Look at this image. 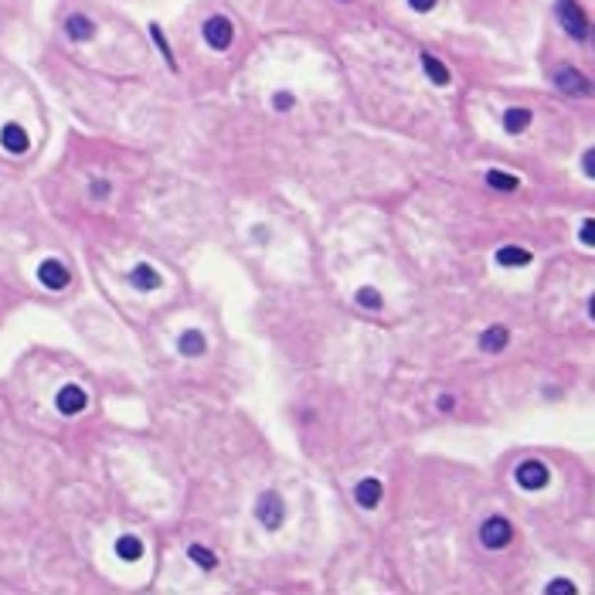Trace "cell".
<instances>
[{
    "label": "cell",
    "instance_id": "6da1fadb",
    "mask_svg": "<svg viewBox=\"0 0 595 595\" xmlns=\"http://www.w3.org/2000/svg\"><path fill=\"white\" fill-rule=\"evenodd\" d=\"M510 537H514V527H510L507 517H487L483 527H480V541H483V548H490V551L507 548Z\"/></svg>",
    "mask_w": 595,
    "mask_h": 595
},
{
    "label": "cell",
    "instance_id": "7a4b0ae2",
    "mask_svg": "<svg viewBox=\"0 0 595 595\" xmlns=\"http://www.w3.org/2000/svg\"><path fill=\"white\" fill-rule=\"evenodd\" d=\"M231 38H235V28H231L228 17H208L204 21V41L214 48V51H225L231 45Z\"/></svg>",
    "mask_w": 595,
    "mask_h": 595
},
{
    "label": "cell",
    "instance_id": "3957f363",
    "mask_svg": "<svg viewBox=\"0 0 595 595\" xmlns=\"http://www.w3.org/2000/svg\"><path fill=\"white\" fill-rule=\"evenodd\" d=\"M283 514H286V510H283V497L273 493V490H269V493H262L259 504H256V517L262 520V527L275 531V527L283 524Z\"/></svg>",
    "mask_w": 595,
    "mask_h": 595
},
{
    "label": "cell",
    "instance_id": "277c9868",
    "mask_svg": "<svg viewBox=\"0 0 595 595\" xmlns=\"http://www.w3.org/2000/svg\"><path fill=\"white\" fill-rule=\"evenodd\" d=\"M558 17H562L565 31H572L575 38H585V34H589V21H585V11H581L575 0H558Z\"/></svg>",
    "mask_w": 595,
    "mask_h": 595
},
{
    "label": "cell",
    "instance_id": "5b68a950",
    "mask_svg": "<svg viewBox=\"0 0 595 595\" xmlns=\"http://www.w3.org/2000/svg\"><path fill=\"white\" fill-rule=\"evenodd\" d=\"M517 483L524 490H541L548 487V466L544 463H537V459H527V463H520L517 466Z\"/></svg>",
    "mask_w": 595,
    "mask_h": 595
},
{
    "label": "cell",
    "instance_id": "8992f818",
    "mask_svg": "<svg viewBox=\"0 0 595 595\" xmlns=\"http://www.w3.org/2000/svg\"><path fill=\"white\" fill-rule=\"evenodd\" d=\"M55 405H58L61 415H78V412H85L89 398H85V391H82L78 384H65L58 391V398H55Z\"/></svg>",
    "mask_w": 595,
    "mask_h": 595
},
{
    "label": "cell",
    "instance_id": "52a82bcc",
    "mask_svg": "<svg viewBox=\"0 0 595 595\" xmlns=\"http://www.w3.org/2000/svg\"><path fill=\"white\" fill-rule=\"evenodd\" d=\"M38 279L45 283L48 290H65L68 286V269L61 265V262H55V259H48V262H41V269H38Z\"/></svg>",
    "mask_w": 595,
    "mask_h": 595
},
{
    "label": "cell",
    "instance_id": "ba28073f",
    "mask_svg": "<svg viewBox=\"0 0 595 595\" xmlns=\"http://www.w3.org/2000/svg\"><path fill=\"white\" fill-rule=\"evenodd\" d=\"M0 143H4V150L24 153V150H28V133H24L17 122H7V126L0 130Z\"/></svg>",
    "mask_w": 595,
    "mask_h": 595
},
{
    "label": "cell",
    "instance_id": "9c48e42d",
    "mask_svg": "<svg viewBox=\"0 0 595 595\" xmlns=\"http://www.w3.org/2000/svg\"><path fill=\"white\" fill-rule=\"evenodd\" d=\"M554 82H558V85H562V92H568V95H585V92H589V82H585V75L572 72V68H558Z\"/></svg>",
    "mask_w": 595,
    "mask_h": 595
},
{
    "label": "cell",
    "instance_id": "30bf717a",
    "mask_svg": "<svg viewBox=\"0 0 595 595\" xmlns=\"http://www.w3.org/2000/svg\"><path fill=\"white\" fill-rule=\"evenodd\" d=\"M527 262H531V252L520 248V245H504L497 252V265H504V269H517V265H527Z\"/></svg>",
    "mask_w": 595,
    "mask_h": 595
},
{
    "label": "cell",
    "instance_id": "8fae6325",
    "mask_svg": "<svg viewBox=\"0 0 595 595\" xmlns=\"http://www.w3.org/2000/svg\"><path fill=\"white\" fill-rule=\"evenodd\" d=\"M527 126H531V109L514 106V109H507V112H504V130L510 133V137H517V133H524Z\"/></svg>",
    "mask_w": 595,
    "mask_h": 595
},
{
    "label": "cell",
    "instance_id": "7c38bea8",
    "mask_svg": "<svg viewBox=\"0 0 595 595\" xmlns=\"http://www.w3.org/2000/svg\"><path fill=\"white\" fill-rule=\"evenodd\" d=\"M354 500L361 507H378V500H381V483H378V480H361V483L354 487Z\"/></svg>",
    "mask_w": 595,
    "mask_h": 595
},
{
    "label": "cell",
    "instance_id": "4fadbf2b",
    "mask_svg": "<svg viewBox=\"0 0 595 595\" xmlns=\"http://www.w3.org/2000/svg\"><path fill=\"white\" fill-rule=\"evenodd\" d=\"M65 31H68V38H72V41H89L92 34H95V24H92L89 17L72 14V17H68V24H65Z\"/></svg>",
    "mask_w": 595,
    "mask_h": 595
},
{
    "label": "cell",
    "instance_id": "5bb4252c",
    "mask_svg": "<svg viewBox=\"0 0 595 595\" xmlns=\"http://www.w3.org/2000/svg\"><path fill=\"white\" fill-rule=\"evenodd\" d=\"M116 554H120L122 562H137L139 554H143V541L133 535H122L120 541H116Z\"/></svg>",
    "mask_w": 595,
    "mask_h": 595
},
{
    "label": "cell",
    "instance_id": "9a60e30c",
    "mask_svg": "<svg viewBox=\"0 0 595 595\" xmlns=\"http://www.w3.org/2000/svg\"><path fill=\"white\" fill-rule=\"evenodd\" d=\"M177 347H181L184 357H201V354H204V337H201V330H187Z\"/></svg>",
    "mask_w": 595,
    "mask_h": 595
},
{
    "label": "cell",
    "instance_id": "2e32d148",
    "mask_svg": "<svg viewBox=\"0 0 595 595\" xmlns=\"http://www.w3.org/2000/svg\"><path fill=\"white\" fill-rule=\"evenodd\" d=\"M507 327H490L487 334L480 337V347H483V351H504L507 347Z\"/></svg>",
    "mask_w": 595,
    "mask_h": 595
},
{
    "label": "cell",
    "instance_id": "e0dca14e",
    "mask_svg": "<svg viewBox=\"0 0 595 595\" xmlns=\"http://www.w3.org/2000/svg\"><path fill=\"white\" fill-rule=\"evenodd\" d=\"M422 68H426V75L436 82V85H449V68H446L443 61H436L432 55H422Z\"/></svg>",
    "mask_w": 595,
    "mask_h": 595
},
{
    "label": "cell",
    "instance_id": "ac0fdd59",
    "mask_svg": "<svg viewBox=\"0 0 595 595\" xmlns=\"http://www.w3.org/2000/svg\"><path fill=\"white\" fill-rule=\"evenodd\" d=\"M133 286H139V290H157V286H160V275H157L153 265H137V269H133Z\"/></svg>",
    "mask_w": 595,
    "mask_h": 595
},
{
    "label": "cell",
    "instance_id": "d6986e66",
    "mask_svg": "<svg viewBox=\"0 0 595 595\" xmlns=\"http://www.w3.org/2000/svg\"><path fill=\"white\" fill-rule=\"evenodd\" d=\"M487 184L493 187V191H504V194H514L520 187L517 177H510V174H500V170H490L487 174Z\"/></svg>",
    "mask_w": 595,
    "mask_h": 595
},
{
    "label": "cell",
    "instance_id": "ffe728a7",
    "mask_svg": "<svg viewBox=\"0 0 595 595\" xmlns=\"http://www.w3.org/2000/svg\"><path fill=\"white\" fill-rule=\"evenodd\" d=\"M354 300L364 306V310H378V306H381V293L371 290V286H364V290H357V296H354Z\"/></svg>",
    "mask_w": 595,
    "mask_h": 595
},
{
    "label": "cell",
    "instance_id": "44dd1931",
    "mask_svg": "<svg viewBox=\"0 0 595 595\" xmlns=\"http://www.w3.org/2000/svg\"><path fill=\"white\" fill-rule=\"evenodd\" d=\"M191 562H198L201 568H208V572H211L214 565H218V562H214V554L208 548H204V544H191Z\"/></svg>",
    "mask_w": 595,
    "mask_h": 595
},
{
    "label": "cell",
    "instance_id": "7402d4cb",
    "mask_svg": "<svg viewBox=\"0 0 595 595\" xmlns=\"http://www.w3.org/2000/svg\"><path fill=\"white\" fill-rule=\"evenodd\" d=\"M150 34H153V41L160 45V51H164V58H167L170 65H174V51H170V45H167V41H164V34H160V28H157V24H153V28H150Z\"/></svg>",
    "mask_w": 595,
    "mask_h": 595
},
{
    "label": "cell",
    "instance_id": "603a6c76",
    "mask_svg": "<svg viewBox=\"0 0 595 595\" xmlns=\"http://www.w3.org/2000/svg\"><path fill=\"white\" fill-rule=\"evenodd\" d=\"M548 592L554 595V592H562V595H575V585L572 581H551L548 585Z\"/></svg>",
    "mask_w": 595,
    "mask_h": 595
},
{
    "label": "cell",
    "instance_id": "cb8c5ba5",
    "mask_svg": "<svg viewBox=\"0 0 595 595\" xmlns=\"http://www.w3.org/2000/svg\"><path fill=\"white\" fill-rule=\"evenodd\" d=\"M273 106L275 109H293V95L290 92H279V95H273Z\"/></svg>",
    "mask_w": 595,
    "mask_h": 595
},
{
    "label": "cell",
    "instance_id": "d4e9b609",
    "mask_svg": "<svg viewBox=\"0 0 595 595\" xmlns=\"http://www.w3.org/2000/svg\"><path fill=\"white\" fill-rule=\"evenodd\" d=\"M409 4H412V11H418V14H428L439 0H409Z\"/></svg>",
    "mask_w": 595,
    "mask_h": 595
},
{
    "label": "cell",
    "instance_id": "484cf974",
    "mask_svg": "<svg viewBox=\"0 0 595 595\" xmlns=\"http://www.w3.org/2000/svg\"><path fill=\"white\" fill-rule=\"evenodd\" d=\"M581 242H585L589 248H592V218H589V221L581 225Z\"/></svg>",
    "mask_w": 595,
    "mask_h": 595
},
{
    "label": "cell",
    "instance_id": "4316f807",
    "mask_svg": "<svg viewBox=\"0 0 595 595\" xmlns=\"http://www.w3.org/2000/svg\"><path fill=\"white\" fill-rule=\"evenodd\" d=\"M106 191H109L106 181H95V184H92V194H95V198H106Z\"/></svg>",
    "mask_w": 595,
    "mask_h": 595
},
{
    "label": "cell",
    "instance_id": "83f0119b",
    "mask_svg": "<svg viewBox=\"0 0 595 595\" xmlns=\"http://www.w3.org/2000/svg\"><path fill=\"white\" fill-rule=\"evenodd\" d=\"M585 174H589V177H595V153L592 150L585 153Z\"/></svg>",
    "mask_w": 595,
    "mask_h": 595
}]
</instances>
